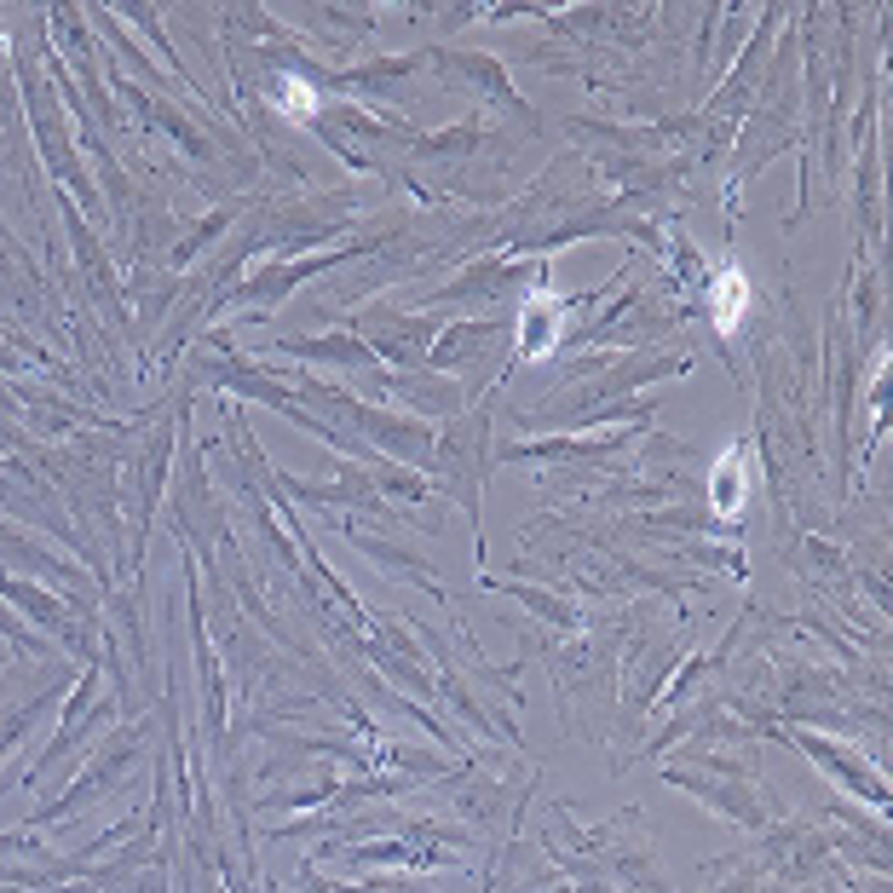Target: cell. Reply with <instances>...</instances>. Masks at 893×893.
Wrapping results in <instances>:
<instances>
[{"label":"cell","mask_w":893,"mask_h":893,"mask_svg":"<svg viewBox=\"0 0 893 893\" xmlns=\"http://www.w3.org/2000/svg\"><path fill=\"white\" fill-rule=\"evenodd\" d=\"M744 312H749V277L738 266H726L721 277H715V323H721V329H738Z\"/></svg>","instance_id":"cell-1"},{"label":"cell","mask_w":893,"mask_h":893,"mask_svg":"<svg viewBox=\"0 0 893 893\" xmlns=\"http://www.w3.org/2000/svg\"><path fill=\"white\" fill-rule=\"evenodd\" d=\"M738 502H744V461L726 456L721 467H715V507H721V513H732Z\"/></svg>","instance_id":"cell-2"}]
</instances>
